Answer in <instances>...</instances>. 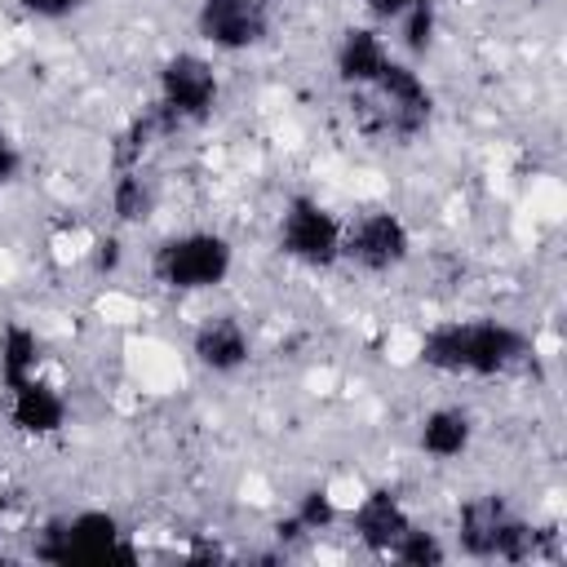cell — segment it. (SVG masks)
<instances>
[{
	"label": "cell",
	"instance_id": "6da1fadb",
	"mask_svg": "<svg viewBox=\"0 0 567 567\" xmlns=\"http://www.w3.org/2000/svg\"><path fill=\"white\" fill-rule=\"evenodd\" d=\"M532 354L527 332L505 319H447L421 337L416 359L443 377H501Z\"/></svg>",
	"mask_w": 567,
	"mask_h": 567
},
{
	"label": "cell",
	"instance_id": "7a4b0ae2",
	"mask_svg": "<svg viewBox=\"0 0 567 567\" xmlns=\"http://www.w3.org/2000/svg\"><path fill=\"white\" fill-rule=\"evenodd\" d=\"M350 97V120L363 137H394L408 142L416 133L430 128L434 120V93L421 80V71L403 58H385V66L377 71L372 84L363 89H346Z\"/></svg>",
	"mask_w": 567,
	"mask_h": 567
},
{
	"label": "cell",
	"instance_id": "3957f363",
	"mask_svg": "<svg viewBox=\"0 0 567 567\" xmlns=\"http://www.w3.org/2000/svg\"><path fill=\"white\" fill-rule=\"evenodd\" d=\"M235 270V244L221 230H182L155 244L151 275L168 292H213Z\"/></svg>",
	"mask_w": 567,
	"mask_h": 567
},
{
	"label": "cell",
	"instance_id": "277c9868",
	"mask_svg": "<svg viewBox=\"0 0 567 567\" xmlns=\"http://www.w3.org/2000/svg\"><path fill=\"white\" fill-rule=\"evenodd\" d=\"M35 558L44 563H133L137 549L124 540L120 532V518L106 514V509H80L71 518H58L44 527L40 545H35Z\"/></svg>",
	"mask_w": 567,
	"mask_h": 567
},
{
	"label": "cell",
	"instance_id": "5b68a950",
	"mask_svg": "<svg viewBox=\"0 0 567 567\" xmlns=\"http://www.w3.org/2000/svg\"><path fill=\"white\" fill-rule=\"evenodd\" d=\"M341 217L319 204L315 195H288L284 213H279V230L275 244L288 261L306 266V270H332L341 261Z\"/></svg>",
	"mask_w": 567,
	"mask_h": 567
},
{
	"label": "cell",
	"instance_id": "8992f818",
	"mask_svg": "<svg viewBox=\"0 0 567 567\" xmlns=\"http://www.w3.org/2000/svg\"><path fill=\"white\" fill-rule=\"evenodd\" d=\"M217 97H221V80H217V71H213L208 58L182 49V53H168L159 62V106L177 124H204V120H213Z\"/></svg>",
	"mask_w": 567,
	"mask_h": 567
},
{
	"label": "cell",
	"instance_id": "52a82bcc",
	"mask_svg": "<svg viewBox=\"0 0 567 567\" xmlns=\"http://www.w3.org/2000/svg\"><path fill=\"white\" fill-rule=\"evenodd\" d=\"M408 257H412V230L390 208H372V213L354 217L341 235V261H350L368 275H390Z\"/></svg>",
	"mask_w": 567,
	"mask_h": 567
},
{
	"label": "cell",
	"instance_id": "ba28073f",
	"mask_svg": "<svg viewBox=\"0 0 567 567\" xmlns=\"http://www.w3.org/2000/svg\"><path fill=\"white\" fill-rule=\"evenodd\" d=\"M195 31L221 53H248L270 35V0H199Z\"/></svg>",
	"mask_w": 567,
	"mask_h": 567
},
{
	"label": "cell",
	"instance_id": "9c48e42d",
	"mask_svg": "<svg viewBox=\"0 0 567 567\" xmlns=\"http://www.w3.org/2000/svg\"><path fill=\"white\" fill-rule=\"evenodd\" d=\"M4 390H9V425L18 434L49 439V434H58L66 425V394L53 381H44L40 372L22 377V381H13Z\"/></svg>",
	"mask_w": 567,
	"mask_h": 567
},
{
	"label": "cell",
	"instance_id": "30bf717a",
	"mask_svg": "<svg viewBox=\"0 0 567 567\" xmlns=\"http://www.w3.org/2000/svg\"><path fill=\"white\" fill-rule=\"evenodd\" d=\"M190 354H195V363L204 372L235 377L252 359V341H248V328L235 315H208L190 332Z\"/></svg>",
	"mask_w": 567,
	"mask_h": 567
},
{
	"label": "cell",
	"instance_id": "8fae6325",
	"mask_svg": "<svg viewBox=\"0 0 567 567\" xmlns=\"http://www.w3.org/2000/svg\"><path fill=\"white\" fill-rule=\"evenodd\" d=\"M350 527L359 536L363 549L372 554H385L399 545V536L412 527V514L403 509V501L390 492V487H372L368 496H359V505L350 509Z\"/></svg>",
	"mask_w": 567,
	"mask_h": 567
},
{
	"label": "cell",
	"instance_id": "7c38bea8",
	"mask_svg": "<svg viewBox=\"0 0 567 567\" xmlns=\"http://www.w3.org/2000/svg\"><path fill=\"white\" fill-rule=\"evenodd\" d=\"M509 505L501 492H483V496H470L456 514V545L461 554L470 558H487L496 563V549H501V536H505V523H509Z\"/></svg>",
	"mask_w": 567,
	"mask_h": 567
},
{
	"label": "cell",
	"instance_id": "4fadbf2b",
	"mask_svg": "<svg viewBox=\"0 0 567 567\" xmlns=\"http://www.w3.org/2000/svg\"><path fill=\"white\" fill-rule=\"evenodd\" d=\"M390 58V44L377 27H346L341 40H337V53H332V66H337V80L341 89H363L377 80V71L385 66Z\"/></svg>",
	"mask_w": 567,
	"mask_h": 567
},
{
	"label": "cell",
	"instance_id": "5bb4252c",
	"mask_svg": "<svg viewBox=\"0 0 567 567\" xmlns=\"http://www.w3.org/2000/svg\"><path fill=\"white\" fill-rule=\"evenodd\" d=\"M474 443V416L456 403H443V408H430L416 425V447L434 461H456L465 456Z\"/></svg>",
	"mask_w": 567,
	"mask_h": 567
},
{
	"label": "cell",
	"instance_id": "9a60e30c",
	"mask_svg": "<svg viewBox=\"0 0 567 567\" xmlns=\"http://www.w3.org/2000/svg\"><path fill=\"white\" fill-rule=\"evenodd\" d=\"M155 182L142 173V164L137 168H115V177H111V213H115V221L120 226H142V221H151V213H155Z\"/></svg>",
	"mask_w": 567,
	"mask_h": 567
},
{
	"label": "cell",
	"instance_id": "2e32d148",
	"mask_svg": "<svg viewBox=\"0 0 567 567\" xmlns=\"http://www.w3.org/2000/svg\"><path fill=\"white\" fill-rule=\"evenodd\" d=\"M35 368H40V337H35V328H27L18 319L4 323L0 328V381L13 385L22 377H35Z\"/></svg>",
	"mask_w": 567,
	"mask_h": 567
},
{
	"label": "cell",
	"instance_id": "e0dca14e",
	"mask_svg": "<svg viewBox=\"0 0 567 567\" xmlns=\"http://www.w3.org/2000/svg\"><path fill=\"white\" fill-rule=\"evenodd\" d=\"M341 518V509H337V496L319 483V487H306L301 496H297V505H292V523L310 536V532H328L332 523Z\"/></svg>",
	"mask_w": 567,
	"mask_h": 567
},
{
	"label": "cell",
	"instance_id": "ac0fdd59",
	"mask_svg": "<svg viewBox=\"0 0 567 567\" xmlns=\"http://www.w3.org/2000/svg\"><path fill=\"white\" fill-rule=\"evenodd\" d=\"M390 558L403 563V567H439V563L447 558V549H443L439 532H425V527L412 523V527L399 536V545L390 549Z\"/></svg>",
	"mask_w": 567,
	"mask_h": 567
},
{
	"label": "cell",
	"instance_id": "d6986e66",
	"mask_svg": "<svg viewBox=\"0 0 567 567\" xmlns=\"http://www.w3.org/2000/svg\"><path fill=\"white\" fill-rule=\"evenodd\" d=\"M399 40H403V49L408 53H430L434 49V31H439V4H412V9H403L399 18Z\"/></svg>",
	"mask_w": 567,
	"mask_h": 567
},
{
	"label": "cell",
	"instance_id": "ffe728a7",
	"mask_svg": "<svg viewBox=\"0 0 567 567\" xmlns=\"http://www.w3.org/2000/svg\"><path fill=\"white\" fill-rule=\"evenodd\" d=\"M18 9L35 22H66L89 9V0H18Z\"/></svg>",
	"mask_w": 567,
	"mask_h": 567
},
{
	"label": "cell",
	"instance_id": "44dd1931",
	"mask_svg": "<svg viewBox=\"0 0 567 567\" xmlns=\"http://www.w3.org/2000/svg\"><path fill=\"white\" fill-rule=\"evenodd\" d=\"M89 266L93 275H115L124 266V239L120 235H97L89 248Z\"/></svg>",
	"mask_w": 567,
	"mask_h": 567
},
{
	"label": "cell",
	"instance_id": "7402d4cb",
	"mask_svg": "<svg viewBox=\"0 0 567 567\" xmlns=\"http://www.w3.org/2000/svg\"><path fill=\"white\" fill-rule=\"evenodd\" d=\"M18 173H22V151L9 142V133H0V190L13 186Z\"/></svg>",
	"mask_w": 567,
	"mask_h": 567
},
{
	"label": "cell",
	"instance_id": "603a6c76",
	"mask_svg": "<svg viewBox=\"0 0 567 567\" xmlns=\"http://www.w3.org/2000/svg\"><path fill=\"white\" fill-rule=\"evenodd\" d=\"M412 4H443V0H368V9L381 18V22H394L403 9H412Z\"/></svg>",
	"mask_w": 567,
	"mask_h": 567
},
{
	"label": "cell",
	"instance_id": "cb8c5ba5",
	"mask_svg": "<svg viewBox=\"0 0 567 567\" xmlns=\"http://www.w3.org/2000/svg\"><path fill=\"white\" fill-rule=\"evenodd\" d=\"M0 518H4V492H0Z\"/></svg>",
	"mask_w": 567,
	"mask_h": 567
},
{
	"label": "cell",
	"instance_id": "d4e9b609",
	"mask_svg": "<svg viewBox=\"0 0 567 567\" xmlns=\"http://www.w3.org/2000/svg\"><path fill=\"white\" fill-rule=\"evenodd\" d=\"M0 563H4V549H0Z\"/></svg>",
	"mask_w": 567,
	"mask_h": 567
},
{
	"label": "cell",
	"instance_id": "484cf974",
	"mask_svg": "<svg viewBox=\"0 0 567 567\" xmlns=\"http://www.w3.org/2000/svg\"><path fill=\"white\" fill-rule=\"evenodd\" d=\"M0 133H4V120H0Z\"/></svg>",
	"mask_w": 567,
	"mask_h": 567
}]
</instances>
